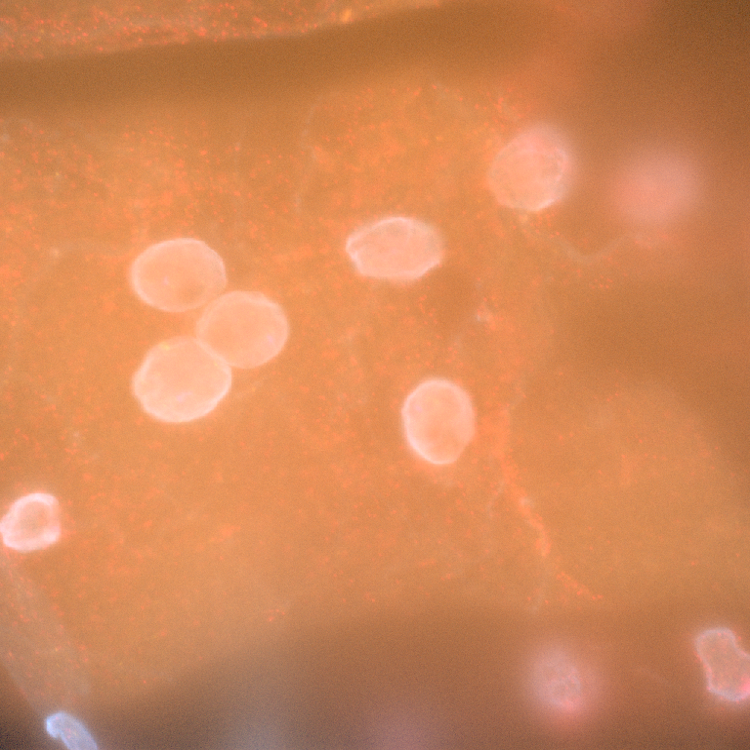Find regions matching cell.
<instances>
[{"mask_svg": "<svg viewBox=\"0 0 750 750\" xmlns=\"http://www.w3.org/2000/svg\"><path fill=\"white\" fill-rule=\"evenodd\" d=\"M45 729L53 738H60L69 750H95L97 745L85 726L65 712H57L45 720Z\"/></svg>", "mask_w": 750, "mask_h": 750, "instance_id": "10", "label": "cell"}, {"mask_svg": "<svg viewBox=\"0 0 750 750\" xmlns=\"http://www.w3.org/2000/svg\"><path fill=\"white\" fill-rule=\"evenodd\" d=\"M345 251L363 276L412 281L441 262L444 245L431 225L414 218L392 216L353 231L346 240Z\"/></svg>", "mask_w": 750, "mask_h": 750, "instance_id": "6", "label": "cell"}, {"mask_svg": "<svg viewBox=\"0 0 750 750\" xmlns=\"http://www.w3.org/2000/svg\"><path fill=\"white\" fill-rule=\"evenodd\" d=\"M589 677L572 653L561 646L541 650L529 669V687L535 700L557 714L581 711L589 698Z\"/></svg>", "mask_w": 750, "mask_h": 750, "instance_id": "7", "label": "cell"}, {"mask_svg": "<svg viewBox=\"0 0 750 750\" xmlns=\"http://www.w3.org/2000/svg\"><path fill=\"white\" fill-rule=\"evenodd\" d=\"M226 281L220 255L195 238L153 244L137 256L130 269L135 294L165 312H185L206 304L222 291Z\"/></svg>", "mask_w": 750, "mask_h": 750, "instance_id": "2", "label": "cell"}, {"mask_svg": "<svg viewBox=\"0 0 750 750\" xmlns=\"http://www.w3.org/2000/svg\"><path fill=\"white\" fill-rule=\"evenodd\" d=\"M708 692L721 701L740 704L749 698V655L735 633L722 626L704 629L694 640Z\"/></svg>", "mask_w": 750, "mask_h": 750, "instance_id": "8", "label": "cell"}, {"mask_svg": "<svg viewBox=\"0 0 750 750\" xmlns=\"http://www.w3.org/2000/svg\"><path fill=\"white\" fill-rule=\"evenodd\" d=\"M198 340L228 365L250 369L276 357L289 325L283 309L254 291H233L215 299L196 325Z\"/></svg>", "mask_w": 750, "mask_h": 750, "instance_id": "4", "label": "cell"}, {"mask_svg": "<svg viewBox=\"0 0 750 750\" xmlns=\"http://www.w3.org/2000/svg\"><path fill=\"white\" fill-rule=\"evenodd\" d=\"M3 543L19 552L44 549L61 535L57 499L45 492H33L17 499L1 519Z\"/></svg>", "mask_w": 750, "mask_h": 750, "instance_id": "9", "label": "cell"}, {"mask_svg": "<svg viewBox=\"0 0 750 750\" xmlns=\"http://www.w3.org/2000/svg\"><path fill=\"white\" fill-rule=\"evenodd\" d=\"M227 363L198 339L174 337L154 346L132 379V390L146 413L182 423L213 411L228 394Z\"/></svg>", "mask_w": 750, "mask_h": 750, "instance_id": "1", "label": "cell"}, {"mask_svg": "<svg viewBox=\"0 0 750 750\" xmlns=\"http://www.w3.org/2000/svg\"><path fill=\"white\" fill-rule=\"evenodd\" d=\"M401 425L405 442L418 460L446 467L457 462L472 442L476 410L463 387L432 377L417 384L404 399Z\"/></svg>", "mask_w": 750, "mask_h": 750, "instance_id": "5", "label": "cell"}, {"mask_svg": "<svg viewBox=\"0 0 750 750\" xmlns=\"http://www.w3.org/2000/svg\"><path fill=\"white\" fill-rule=\"evenodd\" d=\"M573 176L565 137L547 124L534 125L513 138L495 157L488 184L503 205L538 211L560 201Z\"/></svg>", "mask_w": 750, "mask_h": 750, "instance_id": "3", "label": "cell"}]
</instances>
